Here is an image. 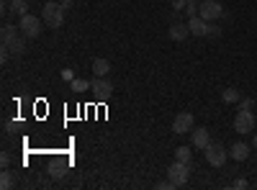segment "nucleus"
Instances as JSON below:
<instances>
[{"instance_id":"28","label":"nucleus","mask_w":257,"mask_h":190,"mask_svg":"<svg viewBox=\"0 0 257 190\" xmlns=\"http://www.w3.org/2000/svg\"><path fill=\"white\" fill-rule=\"evenodd\" d=\"M8 54H11V49L3 47V52H0V62H8Z\"/></svg>"},{"instance_id":"5","label":"nucleus","mask_w":257,"mask_h":190,"mask_svg":"<svg viewBox=\"0 0 257 190\" xmlns=\"http://www.w3.org/2000/svg\"><path fill=\"white\" fill-rule=\"evenodd\" d=\"M254 126H257V118L252 116V111L239 108L237 116H234V131H239V134H252Z\"/></svg>"},{"instance_id":"20","label":"nucleus","mask_w":257,"mask_h":190,"mask_svg":"<svg viewBox=\"0 0 257 190\" xmlns=\"http://www.w3.org/2000/svg\"><path fill=\"white\" fill-rule=\"evenodd\" d=\"M0 187H3V190L13 187V177H11V172H3V175H0Z\"/></svg>"},{"instance_id":"29","label":"nucleus","mask_w":257,"mask_h":190,"mask_svg":"<svg viewBox=\"0 0 257 190\" xmlns=\"http://www.w3.org/2000/svg\"><path fill=\"white\" fill-rule=\"evenodd\" d=\"M62 77H64V80H70V82L75 80V77H72V70H62Z\"/></svg>"},{"instance_id":"9","label":"nucleus","mask_w":257,"mask_h":190,"mask_svg":"<svg viewBox=\"0 0 257 190\" xmlns=\"http://www.w3.org/2000/svg\"><path fill=\"white\" fill-rule=\"evenodd\" d=\"M190 144L193 146H196V149H206V146L211 144V131L208 129H203V126H201V129H193L190 131Z\"/></svg>"},{"instance_id":"24","label":"nucleus","mask_w":257,"mask_h":190,"mask_svg":"<svg viewBox=\"0 0 257 190\" xmlns=\"http://www.w3.org/2000/svg\"><path fill=\"white\" fill-rule=\"evenodd\" d=\"M62 175H64V167L54 164V167H52V177H62Z\"/></svg>"},{"instance_id":"27","label":"nucleus","mask_w":257,"mask_h":190,"mask_svg":"<svg viewBox=\"0 0 257 190\" xmlns=\"http://www.w3.org/2000/svg\"><path fill=\"white\" fill-rule=\"evenodd\" d=\"M59 3H62V8H64V11H70V8L75 6V0H59Z\"/></svg>"},{"instance_id":"14","label":"nucleus","mask_w":257,"mask_h":190,"mask_svg":"<svg viewBox=\"0 0 257 190\" xmlns=\"http://www.w3.org/2000/svg\"><path fill=\"white\" fill-rule=\"evenodd\" d=\"M0 36H3V47H8L16 36H21V29H18V26H13V24H6V26H3V31H0Z\"/></svg>"},{"instance_id":"13","label":"nucleus","mask_w":257,"mask_h":190,"mask_svg":"<svg viewBox=\"0 0 257 190\" xmlns=\"http://www.w3.org/2000/svg\"><path fill=\"white\" fill-rule=\"evenodd\" d=\"M108 72H111V62L103 59V57H98V59L93 62V75H95V77H105Z\"/></svg>"},{"instance_id":"30","label":"nucleus","mask_w":257,"mask_h":190,"mask_svg":"<svg viewBox=\"0 0 257 190\" xmlns=\"http://www.w3.org/2000/svg\"><path fill=\"white\" fill-rule=\"evenodd\" d=\"M0 162H3V167H8V162H11V154H3V157H0Z\"/></svg>"},{"instance_id":"3","label":"nucleus","mask_w":257,"mask_h":190,"mask_svg":"<svg viewBox=\"0 0 257 190\" xmlns=\"http://www.w3.org/2000/svg\"><path fill=\"white\" fill-rule=\"evenodd\" d=\"M41 24H44V18H36V16L26 13V16H21L18 29H21V34H24L26 39H36L41 34Z\"/></svg>"},{"instance_id":"19","label":"nucleus","mask_w":257,"mask_h":190,"mask_svg":"<svg viewBox=\"0 0 257 190\" xmlns=\"http://www.w3.org/2000/svg\"><path fill=\"white\" fill-rule=\"evenodd\" d=\"M190 157H193L190 146H178V149H175V159H178V162H188V164H190Z\"/></svg>"},{"instance_id":"22","label":"nucleus","mask_w":257,"mask_h":190,"mask_svg":"<svg viewBox=\"0 0 257 190\" xmlns=\"http://www.w3.org/2000/svg\"><path fill=\"white\" fill-rule=\"evenodd\" d=\"M173 187H175V185L170 182V180H160V182H157V190H173Z\"/></svg>"},{"instance_id":"21","label":"nucleus","mask_w":257,"mask_h":190,"mask_svg":"<svg viewBox=\"0 0 257 190\" xmlns=\"http://www.w3.org/2000/svg\"><path fill=\"white\" fill-rule=\"evenodd\" d=\"M185 8H188V0H173V11L180 13V11H185Z\"/></svg>"},{"instance_id":"1","label":"nucleus","mask_w":257,"mask_h":190,"mask_svg":"<svg viewBox=\"0 0 257 190\" xmlns=\"http://www.w3.org/2000/svg\"><path fill=\"white\" fill-rule=\"evenodd\" d=\"M64 13H67V11L62 8V3H54V0H52V3H47L44 11H41L44 26H49V29H54V31L62 29V24H64Z\"/></svg>"},{"instance_id":"2","label":"nucleus","mask_w":257,"mask_h":190,"mask_svg":"<svg viewBox=\"0 0 257 190\" xmlns=\"http://www.w3.org/2000/svg\"><path fill=\"white\" fill-rule=\"evenodd\" d=\"M188 175H190V164L188 162H173L167 167V180L173 182L175 187H180V185H185L188 182Z\"/></svg>"},{"instance_id":"31","label":"nucleus","mask_w":257,"mask_h":190,"mask_svg":"<svg viewBox=\"0 0 257 190\" xmlns=\"http://www.w3.org/2000/svg\"><path fill=\"white\" fill-rule=\"evenodd\" d=\"M252 146H254V149H257V131H254V139H252Z\"/></svg>"},{"instance_id":"10","label":"nucleus","mask_w":257,"mask_h":190,"mask_svg":"<svg viewBox=\"0 0 257 190\" xmlns=\"http://www.w3.org/2000/svg\"><path fill=\"white\" fill-rule=\"evenodd\" d=\"M188 29H190V36H206L208 21H203L201 16H193V18H188Z\"/></svg>"},{"instance_id":"23","label":"nucleus","mask_w":257,"mask_h":190,"mask_svg":"<svg viewBox=\"0 0 257 190\" xmlns=\"http://www.w3.org/2000/svg\"><path fill=\"white\" fill-rule=\"evenodd\" d=\"M206 36H213V39H216V36H221V29H219V26H211V24H208V34H206Z\"/></svg>"},{"instance_id":"18","label":"nucleus","mask_w":257,"mask_h":190,"mask_svg":"<svg viewBox=\"0 0 257 190\" xmlns=\"http://www.w3.org/2000/svg\"><path fill=\"white\" fill-rule=\"evenodd\" d=\"M70 90H75V93H85V90H90V82H88V80H82V77H75V80L70 82Z\"/></svg>"},{"instance_id":"7","label":"nucleus","mask_w":257,"mask_h":190,"mask_svg":"<svg viewBox=\"0 0 257 190\" xmlns=\"http://www.w3.org/2000/svg\"><path fill=\"white\" fill-rule=\"evenodd\" d=\"M90 90H93V95L98 98V100H108L111 95H113V85L105 77H95L93 82H90Z\"/></svg>"},{"instance_id":"16","label":"nucleus","mask_w":257,"mask_h":190,"mask_svg":"<svg viewBox=\"0 0 257 190\" xmlns=\"http://www.w3.org/2000/svg\"><path fill=\"white\" fill-rule=\"evenodd\" d=\"M8 11L16 13V16L21 18V16L29 13V3H26V0H11V3H8Z\"/></svg>"},{"instance_id":"6","label":"nucleus","mask_w":257,"mask_h":190,"mask_svg":"<svg viewBox=\"0 0 257 190\" xmlns=\"http://www.w3.org/2000/svg\"><path fill=\"white\" fill-rule=\"evenodd\" d=\"M221 13H224V8H221V3L219 0H201V8H198V16L203 18V21H216V18H221Z\"/></svg>"},{"instance_id":"15","label":"nucleus","mask_w":257,"mask_h":190,"mask_svg":"<svg viewBox=\"0 0 257 190\" xmlns=\"http://www.w3.org/2000/svg\"><path fill=\"white\" fill-rule=\"evenodd\" d=\"M8 49H11V54H24L26 52V36L24 34H21V36H16L13 41H11V44H8Z\"/></svg>"},{"instance_id":"8","label":"nucleus","mask_w":257,"mask_h":190,"mask_svg":"<svg viewBox=\"0 0 257 190\" xmlns=\"http://www.w3.org/2000/svg\"><path fill=\"white\" fill-rule=\"evenodd\" d=\"M193 123H196L193 113H178L175 121H173V134H190L193 131Z\"/></svg>"},{"instance_id":"25","label":"nucleus","mask_w":257,"mask_h":190,"mask_svg":"<svg viewBox=\"0 0 257 190\" xmlns=\"http://www.w3.org/2000/svg\"><path fill=\"white\" fill-rule=\"evenodd\" d=\"M252 105H254L252 98H244V100H242V108H244V111H252Z\"/></svg>"},{"instance_id":"12","label":"nucleus","mask_w":257,"mask_h":190,"mask_svg":"<svg viewBox=\"0 0 257 190\" xmlns=\"http://www.w3.org/2000/svg\"><path fill=\"white\" fill-rule=\"evenodd\" d=\"M188 36H190L188 24H173V26H170V39H173V41H183Z\"/></svg>"},{"instance_id":"17","label":"nucleus","mask_w":257,"mask_h":190,"mask_svg":"<svg viewBox=\"0 0 257 190\" xmlns=\"http://www.w3.org/2000/svg\"><path fill=\"white\" fill-rule=\"evenodd\" d=\"M221 100H224V103H239L242 95H239L237 88H226V90H221Z\"/></svg>"},{"instance_id":"26","label":"nucleus","mask_w":257,"mask_h":190,"mask_svg":"<svg viewBox=\"0 0 257 190\" xmlns=\"http://www.w3.org/2000/svg\"><path fill=\"white\" fill-rule=\"evenodd\" d=\"M247 185H249V182H247L244 177H239V180H234V187H242V190H244Z\"/></svg>"},{"instance_id":"4","label":"nucleus","mask_w":257,"mask_h":190,"mask_svg":"<svg viewBox=\"0 0 257 190\" xmlns=\"http://www.w3.org/2000/svg\"><path fill=\"white\" fill-rule=\"evenodd\" d=\"M203 152H206V162L213 164V167H224V162H226V157H229V152L221 146V141H211Z\"/></svg>"},{"instance_id":"11","label":"nucleus","mask_w":257,"mask_h":190,"mask_svg":"<svg viewBox=\"0 0 257 190\" xmlns=\"http://www.w3.org/2000/svg\"><path fill=\"white\" fill-rule=\"evenodd\" d=\"M229 157H231L234 162H244V159L249 157V146H247L244 141H237V144L229 149Z\"/></svg>"}]
</instances>
